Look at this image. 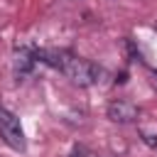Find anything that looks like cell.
Listing matches in <instances>:
<instances>
[{"label":"cell","mask_w":157,"mask_h":157,"mask_svg":"<svg viewBox=\"0 0 157 157\" xmlns=\"http://www.w3.org/2000/svg\"><path fill=\"white\" fill-rule=\"evenodd\" d=\"M105 115H108V120L125 125V123H135V120L140 118V108H137L135 103L125 101V98H115V101H110V103H108Z\"/></svg>","instance_id":"cell-3"},{"label":"cell","mask_w":157,"mask_h":157,"mask_svg":"<svg viewBox=\"0 0 157 157\" xmlns=\"http://www.w3.org/2000/svg\"><path fill=\"white\" fill-rule=\"evenodd\" d=\"M34 64H37V52H32L27 47L15 49V54H12V69H15V76L17 78L29 76L32 69H34Z\"/></svg>","instance_id":"cell-4"},{"label":"cell","mask_w":157,"mask_h":157,"mask_svg":"<svg viewBox=\"0 0 157 157\" xmlns=\"http://www.w3.org/2000/svg\"><path fill=\"white\" fill-rule=\"evenodd\" d=\"M37 61H44V64L59 69L76 86H93L103 76L101 66H96L93 61H88L69 49H37Z\"/></svg>","instance_id":"cell-1"},{"label":"cell","mask_w":157,"mask_h":157,"mask_svg":"<svg viewBox=\"0 0 157 157\" xmlns=\"http://www.w3.org/2000/svg\"><path fill=\"white\" fill-rule=\"evenodd\" d=\"M150 83L157 88V69H155V71H150Z\"/></svg>","instance_id":"cell-6"},{"label":"cell","mask_w":157,"mask_h":157,"mask_svg":"<svg viewBox=\"0 0 157 157\" xmlns=\"http://www.w3.org/2000/svg\"><path fill=\"white\" fill-rule=\"evenodd\" d=\"M71 157H105V155H101V152H96V150H88V147H83V145H76V147L71 150Z\"/></svg>","instance_id":"cell-5"},{"label":"cell","mask_w":157,"mask_h":157,"mask_svg":"<svg viewBox=\"0 0 157 157\" xmlns=\"http://www.w3.org/2000/svg\"><path fill=\"white\" fill-rule=\"evenodd\" d=\"M0 140L7 147H12L15 152H25V147H27V140H25V130L20 125V118L12 110H7L5 105H0Z\"/></svg>","instance_id":"cell-2"}]
</instances>
